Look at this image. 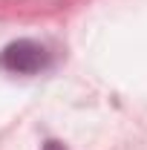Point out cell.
Masks as SVG:
<instances>
[{
	"label": "cell",
	"instance_id": "1",
	"mask_svg": "<svg viewBox=\"0 0 147 150\" xmlns=\"http://www.w3.org/2000/svg\"><path fill=\"white\" fill-rule=\"evenodd\" d=\"M0 67L20 75H32V72H40L43 67H49V52L35 40H18V43L3 49Z\"/></svg>",
	"mask_w": 147,
	"mask_h": 150
},
{
	"label": "cell",
	"instance_id": "2",
	"mask_svg": "<svg viewBox=\"0 0 147 150\" xmlns=\"http://www.w3.org/2000/svg\"><path fill=\"white\" fill-rule=\"evenodd\" d=\"M43 150H66V147H64V144H58V142H46Z\"/></svg>",
	"mask_w": 147,
	"mask_h": 150
}]
</instances>
